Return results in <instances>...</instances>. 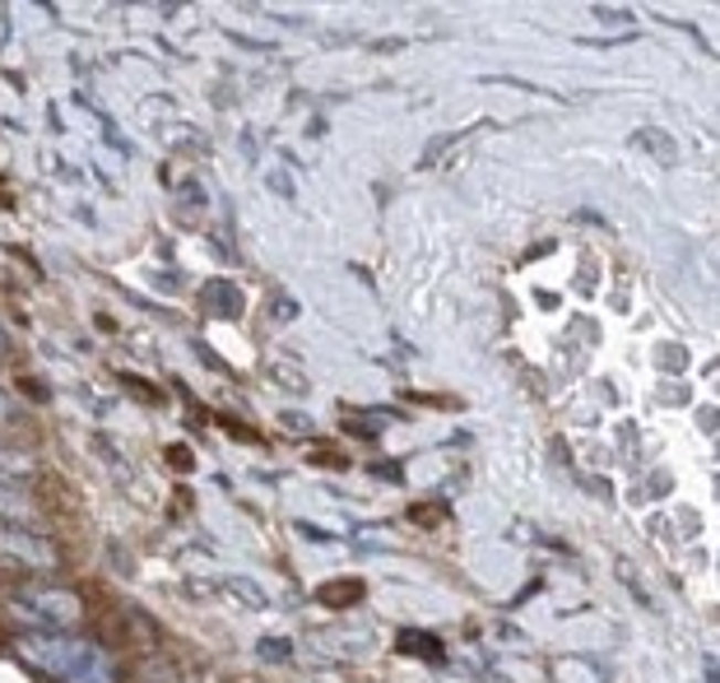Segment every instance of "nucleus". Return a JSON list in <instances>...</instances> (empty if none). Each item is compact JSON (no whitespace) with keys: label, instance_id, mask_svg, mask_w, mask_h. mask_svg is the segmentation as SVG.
Returning <instances> with one entry per match:
<instances>
[{"label":"nucleus","instance_id":"obj_1","mask_svg":"<svg viewBox=\"0 0 720 683\" xmlns=\"http://www.w3.org/2000/svg\"><path fill=\"white\" fill-rule=\"evenodd\" d=\"M14 655L24 665L52 674L61 683H117L112 674L107 655L94 642H80V637H65V632H29L14 642Z\"/></svg>","mask_w":720,"mask_h":683},{"label":"nucleus","instance_id":"obj_2","mask_svg":"<svg viewBox=\"0 0 720 683\" xmlns=\"http://www.w3.org/2000/svg\"><path fill=\"white\" fill-rule=\"evenodd\" d=\"M19 613H29L33 623H42V632H65L84 619V605L75 590H56V586H33L19 596Z\"/></svg>","mask_w":720,"mask_h":683},{"label":"nucleus","instance_id":"obj_3","mask_svg":"<svg viewBox=\"0 0 720 683\" xmlns=\"http://www.w3.org/2000/svg\"><path fill=\"white\" fill-rule=\"evenodd\" d=\"M0 554L29 563V567H56V549H52V544L42 539L38 530L14 526V521H6V526H0Z\"/></svg>","mask_w":720,"mask_h":683},{"label":"nucleus","instance_id":"obj_4","mask_svg":"<svg viewBox=\"0 0 720 683\" xmlns=\"http://www.w3.org/2000/svg\"><path fill=\"white\" fill-rule=\"evenodd\" d=\"M200 307H205L210 316H237L242 312V293L229 280H210L205 288H200Z\"/></svg>","mask_w":720,"mask_h":683},{"label":"nucleus","instance_id":"obj_5","mask_svg":"<svg viewBox=\"0 0 720 683\" xmlns=\"http://www.w3.org/2000/svg\"><path fill=\"white\" fill-rule=\"evenodd\" d=\"M633 149H646L660 168H674V158H679V145H674V135H665L660 126H642V130L633 135Z\"/></svg>","mask_w":720,"mask_h":683},{"label":"nucleus","instance_id":"obj_6","mask_svg":"<svg viewBox=\"0 0 720 683\" xmlns=\"http://www.w3.org/2000/svg\"><path fill=\"white\" fill-rule=\"evenodd\" d=\"M317 600L330 605V609H345V605H358L363 600V581H326L317 590Z\"/></svg>","mask_w":720,"mask_h":683},{"label":"nucleus","instance_id":"obj_7","mask_svg":"<svg viewBox=\"0 0 720 683\" xmlns=\"http://www.w3.org/2000/svg\"><path fill=\"white\" fill-rule=\"evenodd\" d=\"M400 651L404 655H423V660H433V665H442V642H437V637H427V632H400Z\"/></svg>","mask_w":720,"mask_h":683},{"label":"nucleus","instance_id":"obj_8","mask_svg":"<svg viewBox=\"0 0 720 683\" xmlns=\"http://www.w3.org/2000/svg\"><path fill=\"white\" fill-rule=\"evenodd\" d=\"M223 590H229L233 600H242L246 609H269V596H265V590L252 577H229V586H223Z\"/></svg>","mask_w":720,"mask_h":683},{"label":"nucleus","instance_id":"obj_9","mask_svg":"<svg viewBox=\"0 0 720 683\" xmlns=\"http://www.w3.org/2000/svg\"><path fill=\"white\" fill-rule=\"evenodd\" d=\"M33 474V461L29 455H19V451H0V484L14 480V484H24Z\"/></svg>","mask_w":720,"mask_h":683},{"label":"nucleus","instance_id":"obj_10","mask_svg":"<svg viewBox=\"0 0 720 683\" xmlns=\"http://www.w3.org/2000/svg\"><path fill=\"white\" fill-rule=\"evenodd\" d=\"M14 497H19L14 488L0 484V507H10V516H14V521H29V516H33V507H29V503H14Z\"/></svg>","mask_w":720,"mask_h":683},{"label":"nucleus","instance_id":"obj_11","mask_svg":"<svg viewBox=\"0 0 720 683\" xmlns=\"http://www.w3.org/2000/svg\"><path fill=\"white\" fill-rule=\"evenodd\" d=\"M294 316H298V303H294V298H275V303H269V322L288 326V322H294Z\"/></svg>","mask_w":720,"mask_h":683},{"label":"nucleus","instance_id":"obj_12","mask_svg":"<svg viewBox=\"0 0 720 683\" xmlns=\"http://www.w3.org/2000/svg\"><path fill=\"white\" fill-rule=\"evenodd\" d=\"M595 19H600V24H633V10H618V6H604V10H595Z\"/></svg>","mask_w":720,"mask_h":683},{"label":"nucleus","instance_id":"obj_13","mask_svg":"<svg viewBox=\"0 0 720 683\" xmlns=\"http://www.w3.org/2000/svg\"><path fill=\"white\" fill-rule=\"evenodd\" d=\"M261 655H269V660H288V642H284V637H265V642H261Z\"/></svg>","mask_w":720,"mask_h":683},{"label":"nucleus","instance_id":"obj_14","mask_svg":"<svg viewBox=\"0 0 720 683\" xmlns=\"http://www.w3.org/2000/svg\"><path fill=\"white\" fill-rule=\"evenodd\" d=\"M298 535H307V539H317V544H326L330 535L321 530V526H307V521H298Z\"/></svg>","mask_w":720,"mask_h":683},{"label":"nucleus","instance_id":"obj_15","mask_svg":"<svg viewBox=\"0 0 720 683\" xmlns=\"http://www.w3.org/2000/svg\"><path fill=\"white\" fill-rule=\"evenodd\" d=\"M284 423H288V428H303V432H311V419H307V414H284Z\"/></svg>","mask_w":720,"mask_h":683},{"label":"nucleus","instance_id":"obj_16","mask_svg":"<svg viewBox=\"0 0 720 683\" xmlns=\"http://www.w3.org/2000/svg\"><path fill=\"white\" fill-rule=\"evenodd\" d=\"M14 414V400H10V391H0V423H6Z\"/></svg>","mask_w":720,"mask_h":683},{"label":"nucleus","instance_id":"obj_17","mask_svg":"<svg viewBox=\"0 0 720 683\" xmlns=\"http://www.w3.org/2000/svg\"><path fill=\"white\" fill-rule=\"evenodd\" d=\"M168 455H172V465H177V470H187V465H191V461H187V451H182V446H172Z\"/></svg>","mask_w":720,"mask_h":683},{"label":"nucleus","instance_id":"obj_18","mask_svg":"<svg viewBox=\"0 0 720 683\" xmlns=\"http://www.w3.org/2000/svg\"><path fill=\"white\" fill-rule=\"evenodd\" d=\"M0 354H6V326H0Z\"/></svg>","mask_w":720,"mask_h":683}]
</instances>
